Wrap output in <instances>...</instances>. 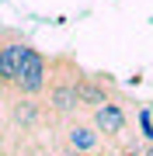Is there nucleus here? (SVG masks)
<instances>
[{"label": "nucleus", "mask_w": 153, "mask_h": 156, "mask_svg": "<svg viewBox=\"0 0 153 156\" xmlns=\"http://www.w3.org/2000/svg\"><path fill=\"white\" fill-rule=\"evenodd\" d=\"M46 83H49V59L35 45H28L24 49V59H21V69H17V94L42 97L46 94Z\"/></svg>", "instance_id": "obj_3"}, {"label": "nucleus", "mask_w": 153, "mask_h": 156, "mask_svg": "<svg viewBox=\"0 0 153 156\" xmlns=\"http://www.w3.org/2000/svg\"><path fill=\"white\" fill-rule=\"evenodd\" d=\"M118 156H143V153H139V149H136V146H129V149H122V153H118Z\"/></svg>", "instance_id": "obj_10"}, {"label": "nucleus", "mask_w": 153, "mask_h": 156, "mask_svg": "<svg viewBox=\"0 0 153 156\" xmlns=\"http://www.w3.org/2000/svg\"><path fill=\"white\" fill-rule=\"evenodd\" d=\"M101 142H104V135L94 128L91 118L70 115L66 122H63V146H70V149H77V153H87V156H97L101 153Z\"/></svg>", "instance_id": "obj_5"}, {"label": "nucleus", "mask_w": 153, "mask_h": 156, "mask_svg": "<svg viewBox=\"0 0 153 156\" xmlns=\"http://www.w3.org/2000/svg\"><path fill=\"white\" fill-rule=\"evenodd\" d=\"M84 76V69L77 66L70 56H56L49 59V83H46V111H49V122H66L70 115L80 111L77 104V80Z\"/></svg>", "instance_id": "obj_1"}, {"label": "nucleus", "mask_w": 153, "mask_h": 156, "mask_svg": "<svg viewBox=\"0 0 153 156\" xmlns=\"http://www.w3.org/2000/svg\"><path fill=\"white\" fill-rule=\"evenodd\" d=\"M87 115H91L94 128L104 135V139H118V135L125 132V125H129V115H125V108L115 97H108L104 104H97L94 111H87Z\"/></svg>", "instance_id": "obj_7"}, {"label": "nucleus", "mask_w": 153, "mask_h": 156, "mask_svg": "<svg viewBox=\"0 0 153 156\" xmlns=\"http://www.w3.org/2000/svg\"><path fill=\"white\" fill-rule=\"evenodd\" d=\"M7 122H11L14 132H38L49 122V111L38 97L14 94V97H7Z\"/></svg>", "instance_id": "obj_4"}, {"label": "nucleus", "mask_w": 153, "mask_h": 156, "mask_svg": "<svg viewBox=\"0 0 153 156\" xmlns=\"http://www.w3.org/2000/svg\"><path fill=\"white\" fill-rule=\"evenodd\" d=\"M146 156H153V139H150V153H146Z\"/></svg>", "instance_id": "obj_12"}, {"label": "nucleus", "mask_w": 153, "mask_h": 156, "mask_svg": "<svg viewBox=\"0 0 153 156\" xmlns=\"http://www.w3.org/2000/svg\"><path fill=\"white\" fill-rule=\"evenodd\" d=\"M0 156H7V149H4V142H0Z\"/></svg>", "instance_id": "obj_11"}, {"label": "nucleus", "mask_w": 153, "mask_h": 156, "mask_svg": "<svg viewBox=\"0 0 153 156\" xmlns=\"http://www.w3.org/2000/svg\"><path fill=\"white\" fill-rule=\"evenodd\" d=\"M139 125H143V135L153 139V115H150V108H143V111H139Z\"/></svg>", "instance_id": "obj_8"}, {"label": "nucleus", "mask_w": 153, "mask_h": 156, "mask_svg": "<svg viewBox=\"0 0 153 156\" xmlns=\"http://www.w3.org/2000/svg\"><path fill=\"white\" fill-rule=\"evenodd\" d=\"M28 38L14 28H0V97H14L17 94V69H21L24 49H28Z\"/></svg>", "instance_id": "obj_2"}, {"label": "nucleus", "mask_w": 153, "mask_h": 156, "mask_svg": "<svg viewBox=\"0 0 153 156\" xmlns=\"http://www.w3.org/2000/svg\"><path fill=\"white\" fill-rule=\"evenodd\" d=\"M115 87V80H111V73H91V76H80L77 80V104H80V111H94L97 104H104L108 97V90Z\"/></svg>", "instance_id": "obj_6"}, {"label": "nucleus", "mask_w": 153, "mask_h": 156, "mask_svg": "<svg viewBox=\"0 0 153 156\" xmlns=\"http://www.w3.org/2000/svg\"><path fill=\"white\" fill-rule=\"evenodd\" d=\"M56 156H87V153H77V149H70V146H63V149H56Z\"/></svg>", "instance_id": "obj_9"}]
</instances>
